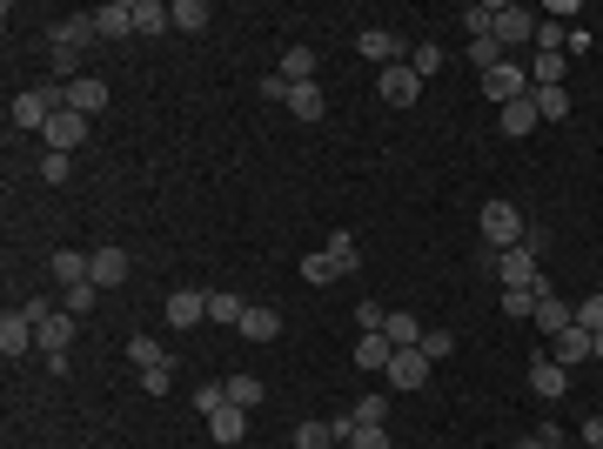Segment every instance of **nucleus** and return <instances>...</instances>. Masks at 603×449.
<instances>
[{
  "mask_svg": "<svg viewBox=\"0 0 603 449\" xmlns=\"http://www.w3.org/2000/svg\"><path fill=\"white\" fill-rule=\"evenodd\" d=\"M476 228L490 235V248H496V255H503V248H516L523 235H530V228H523V215H516V202H503V195H496V202H483Z\"/></svg>",
  "mask_w": 603,
  "mask_h": 449,
  "instance_id": "f257e3e1",
  "label": "nucleus"
},
{
  "mask_svg": "<svg viewBox=\"0 0 603 449\" xmlns=\"http://www.w3.org/2000/svg\"><path fill=\"white\" fill-rule=\"evenodd\" d=\"M496 282H503V289H536V282H543V255H536L530 242L503 248V255H496Z\"/></svg>",
  "mask_w": 603,
  "mask_h": 449,
  "instance_id": "f03ea898",
  "label": "nucleus"
},
{
  "mask_svg": "<svg viewBox=\"0 0 603 449\" xmlns=\"http://www.w3.org/2000/svg\"><path fill=\"white\" fill-rule=\"evenodd\" d=\"M376 94L389 101V108H416V101H423V74L409 68V61H396V68L376 74Z\"/></svg>",
  "mask_w": 603,
  "mask_h": 449,
  "instance_id": "7ed1b4c3",
  "label": "nucleus"
},
{
  "mask_svg": "<svg viewBox=\"0 0 603 449\" xmlns=\"http://www.w3.org/2000/svg\"><path fill=\"white\" fill-rule=\"evenodd\" d=\"M483 94H490L496 108H510V101H523V94H530V74L516 68V61H496V68L483 74Z\"/></svg>",
  "mask_w": 603,
  "mask_h": 449,
  "instance_id": "20e7f679",
  "label": "nucleus"
},
{
  "mask_svg": "<svg viewBox=\"0 0 603 449\" xmlns=\"http://www.w3.org/2000/svg\"><path fill=\"white\" fill-rule=\"evenodd\" d=\"M94 34H101V27H94V14H67V21H54V34H47V41H54V54H61V61H74Z\"/></svg>",
  "mask_w": 603,
  "mask_h": 449,
  "instance_id": "39448f33",
  "label": "nucleus"
},
{
  "mask_svg": "<svg viewBox=\"0 0 603 449\" xmlns=\"http://www.w3.org/2000/svg\"><path fill=\"white\" fill-rule=\"evenodd\" d=\"M382 376H389V389H402V396H409V389H423V382H429V356H423V349H396Z\"/></svg>",
  "mask_w": 603,
  "mask_h": 449,
  "instance_id": "423d86ee",
  "label": "nucleus"
},
{
  "mask_svg": "<svg viewBox=\"0 0 603 449\" xmlns=\"http://www.w3.org/2000/svg\"><path fill=\"white\" fill-rule=\"evenodd\" d=\"M41 135H47V148H54V155H74V148L88 141V114L61 108V114H54V121H47V128H41Z\"/></svg>",
  "mask_w": 603,
  "mask_h": 449,
  "instance_id": "0eeeda50",
  "label": "nucleus"
},
{
  "mask_svg": "<svg viewBox=\"0 0 603 449\" xmlns=\"http://www.w3.org/2000/svg\"><path fill=\"white\" fill-rule=\"evenodd\" d=\"M590 349H597V336L590 329H563V336H550V362H563V369H577V362H590Z\"/></svg>",
  "mask_w": 603,
  "mask_h": 449,
  "instance_id": "6e6552de",
  "label": "nucleus"
},
{
  "mask_svg": "<svg viewBox=\"0 0 603 449\" xmlns=\"http://www.w3.org/2000/svg\"><path fill=\"white\" fill-rule=\"evenodd\" d=\"M27 349H41V342H34V322H27V315H0V356L14 362V356H27Z\"/></svg>",
  "mask_w": 603,
  "mask_h": 449,
  "instance_id": "1a4fd4ad",
  "label": "nucleus"
},
{
  "mask_svg": "<svg viewBox=\"0 0 603 449\" xmlns=\"http://www.w3.org/2000/svg\"><path fill=\"white\" fill-rule=\"evenodd\" d=\"M67 108H74V114H101V108H108V81L74 74V81H67Z\"/></svg>",
  "mask_w": 603,
  "mask_h": 449,
  "instance_id": "9d476101",
  "label": "nucleus"
},
{
  "mask_svg": "<svg viewBox=\"0 0 603 449\" xmlns=\"http://www.w3.org/2000/svg\"><path fill=\"white\" fill-rule=\"evenodd\" d=\"M510 41H536L530 7H496V47H510Z\"/></svg>",
  "mask_w": 603,
  "mask_h": 449,
  "instance_id": "9b49d317",
  "label": "nucleus"
},
{
  "mask_svg": "<svg viewBox=\"0 0 603 449\" xmlns=\"http://www.w3.org/2000/svg\"><path fill=\"white\" fill-rule=\"evenodd\" d=\"M563 389H570V369H563V362H530V396H543V403H557Z\"/></svg>",
  "mask_w": 603,
  "mask_h": 449,
  "instance_id": "f8f14e48",
  "label": "nucleus"
},
{
  "mask_svg": "<svg viewBox=\"0 0 603 449\" xmlns=\"http://www.w3.org/2000/svg\"><path fill=\"white\" fill-rule=\"evenodd\" d=\"M570 322H577V309H570L557 289H550V295H536V329H543V336H563Z\"/></svg>",
  "mask_w": 603,
  "mask_h": 449,
  "instance_id": "ddd939ff",
  "label": "nucleus"
},
{
  "mask_svg": "<svg viewBox=\"0 0 603 449\" xmlns=\"http://www.w3.org/2000/svg\"><path fill=\"white\" fill-rule=\"evenodd\" d=\"M168 322H175V329L208 322V295H201V289H175V295H168Z\"/></svg>",
  "mask_w": 603,
  "mask_h": 449,
  "instance_id": "4468645a",
  "label": "nucleus"
},
{
  "mask_svg": "<svg viewBox=\"0 0 603 449\" xmlns=\"http://www.w3.org/2000/svg\"><path fill=\"white\" fill-rule=\"evenodd\" d=\"M94 27H101L108 41H128V34H134V0H108V7H94Z\"/></svg>",
  "mask_w": 603,
  "mask_h": 449,
  "instance_id": "2eb2a0df",
  "label": "nucleus"
},
{
  "mask_svg": "<svg viewBox=\"0 0 603 449\" xmlns=\"http://www.w3.org/2000/svg\"><path fill=\"white\" fill-rule=\"evenodd\" d=\"M34 342H41V356H67V342H74V315H47L41 329H34Z\"/></svg>",
  "mask_w": 603,
  "mask_h": 449,
  "instance_id": "dca6fc26",
  "label": "nucleus"
},
{
  "mask_svg": "<svg viewBox=\"0 0 603 449\" xmlns=\"http://www.w3.org/2000/svg\"><path fill=\"white\" fill-rule=\"evenodd\" d=\"M536 128H543V114H536V94H523V101H510V108H503V135H510V141L536 135Z\"/></svg>",
  "mask_w": 603,
  "mask_h": 449,
  "instance_id": "f3484780",
  "label": "nucleus"
},
{
  "mask_svg": "<svg viewBox=\"0 0 603 449\" xmlns=\"http://www.w3.org/2000/svg\"><path fill=\"white\" fill-rule=\"evenodd\" d=\"M208 436H215L222 449H235V443L248 436V409H235V403H228V409H215V416H208Z\"/></svg>",
  "mask_w": 603,
  "mask_h": 449,
  "instance_id": "a211bd4d",
  "label": "nucleus"
},
{
  "mask_svg": "<svg viewBox=\"0 0 603 449\" xmlns=\"http://www.w3.org/2000/svg\"><path fill=\"white\" fill-rule=\"evenodd\" d=\"M54 275H61V289H81V282H94V255L61 248V255H54Z\"/></svg>",
  "mask_w": 603,
  "mask_h": 449,
  "instance_id": "6ab92c4d",
  "label": "nucleus"
},
{
  "mask_svg": "<svg viewBox=\"0 0 603 449\" xmlns=\"http://www.w3.org/2000/svg\"><path fill=\"white\" fill-rule=\"evenodd\" d=\"M289 114H295V121H322V114H329V101H322V88H315V81H295V88H289Z\"/></svg>",
  "mask_w": 603,
  "mask_h": 449,
  "instance_id": "aec40b11",
  "label": "nucleus"
},
{
  "mask_svg": "<svg viewBox=\"0 0 603 449\" xmlns=\"http://www.w3.org/2000/svg\"><path fill=\"white\" fill-rule=\"evenodd\" d=\"M242 315H248V302L235 289H215L208 295V322H222V329H242Z\"/></svg>",
  "mask_w": 603,
  "mask_h": 449,
  "instance_id": "412c9836",
  "label": "nucleus"
},
{
  "mask_svg": "<svg viewBox=\"0 0 603 449\" xmlns=\"http://www.w3.org/2000/svg\"><path fill=\"white\" fill-rule=\"evenodd\" d=\"M389 356H396V342L382 336V329L376 336H356V369H389Z\"/></svg>",
  "mask_w": 603,
  "mask_h": 449,
  "instance_id": "4be33fe9",
  "label": "nucleus"
},
{
  "mask_svg": "<svg viewBox=\"0 0 603 449\" xmlns=\"http://www.w3.org/2000/svg\"><path fill=\"white\" fill-rule=\"evenodd\" d=\"M382 336L396 342V349H416V342H423V322H416L409 309H389V322H382Z\"/></svg>",
  "mask_w": 603,
  "mask_h": 449,
  "instance_id": "5701e85b",
  "label": "nucleus"
},
{
  "mask_svg": "<svg viewBox=\"0 0 603 449\" xmlns=\"http://www.w3.org/2000/svg\"><path fill=\"white\" fill-rule=\"evenodd\" d=\"M168 21H175V34H201L215 14H208V0H175V7H168Z\"/></svg>",
  "mask_w": 603,
  "mask_h": 449,
  "instance_id": "b1692460",
  "label": "nucleus"
},
{
  "mask_svg": "<svg viewBox=\"0 0 603 449\" xmlns=\"http://www.w3.org/2000/svg\"><path fill=\"white\" fill-rule=\"evenodd\" d=\"M282 336V315L275 309H248L242 315V342H275Z\"/></svg>",
  "mask_w": 603,
  "mask_h": 449,
  "instance_id": "393cba45",
  "label": "nucleus"
},
{
  "mask_svg": "<svg viewBox=\"0 0 603 449\" xmlns=\"http://www.w3.org/2000/svg\"><path fill=\"white\" fill-rule=\"evenodd\" d=\"M128 275V255L121 248H94V289H114Z\"/></svg>",
  "mask_w": 603,
  "mask_h": 449,
  "instance_id": "a878e982",
  "label": "nucleus"
},
{
  "mask_svg": "<svg viewBox=\"0 0 603 449\" xmlns=\"http://www.w3.org/2000/svg\"><path fill=\"white\" fill-rule=\"evenodd\" d=\"M335 262V275H356L362 269V248H356V235H329V248H322Z\"/></svg>",
  "mask_w": 603,
  "mask_h": 449,
  "instance_id": "bb28decb",
  "label": "nucleus"
},
{
  "mask_svg": "<svg viewBox=\"0 0 603 449\" xmlns=\"http://www.w3.org/2000/svg\"><path fill=\"white\" fill-rule=\"evenodd\" d=\"M536 94V114H543V128L550 121H570V88H530Z\"/></svg>",
  "mask_w": 603,
  "mask_h": 449,
  "instance_id": "cd10ccee",
  "label": "nucleus"
},
{
  "mask_svg": "<svg viewBox=\"0 0 603 449\" xmlns=\"http://www.w3.org/2000/svg\"><path fill=\"white\" fill-rule=\"evenodd\" d=\"M275 74H282L289 88H295V81H315V47H289V54H282V68H275Z\"/></svg>",
  "mask_w": 603,
  "mask_h": 449,
  "instance_id": "c85d7f7f",
  "label": "nucleus"
},
{
  "mask_svg": "<svg viewBox=\"0 0 603 449\" xmlns=\"http://www.w3.org/2000/svg\"><path fill=\"white\" fill-rule=\"evenodd\" d=\"M168 7H161V0H134V34H168Z\"/></svg>",
  "mask_w": 603,
  "mask_h": 449,
  "instance_id": "c756f323",
  "label": "nucleus"
},
{
  "mask_svg": "<svg viewBox=\"0 0 603 449\" xmlns=\"http://www.w3.org/2000/svg\"><path fill=\"white\" fill-rule=\"evenodd\" d=\"M356 47L369 54V61H382V68H396V34H389V27H369Z\"/></svg>",
  "mask_w": 603,
  "mask_h": 449,
  "instance_id": "7c9ffc66",
  "label": "nucleus"
},
{
  "mask_svg": "<svg viewBox=\"0 0 603 449\" xmlns=\"http://www.w3.org/2000/svg\"><path fill=\"white\" fill-rule=\"evenodd\" d=\"M289 443H295V449H342L329 423H295V436H289Z\"/></svg>",
  "mask_w": 603,
  "mask_h": 449,
  "instance_id": "2f4dec72",
  "label": "nucleus"
},
{
  "mask_svg": "<svg viewBox=\"0 0 603 449\" xmlns=\"http://www.w3.org/2000/svg\"><path fill=\"white\" fill-rule=\"evenodd\" d=\"M222 389H228V403H235V409H255V403H262V376H228Z\"/></svg>",
  "mask_w": 603,
  "mask_h": 449,
  "instance_id": "473e14b6",
  "label": "nucleus"
},
{
  "mask_svg": "<svg viewBox=\"0 0 603 449\" xmlns=\"http://www.w3.org/2000/svg\"><path fill=\"white\" fill-rule=\"evenodd\" d=\"M530 88H563V54H536Z\"/></svg>",
  "mask_w": 603,
  "mask_h": 449,
  "instance_id": "72a5a7b5",
  "label": "nucleus"
},
{
  "mask_svg": "<svg viewBox=\"0 0 603 449\" xmlns=\"http://www.w3.org/2000/svg\"><path fill=\"white\" fill-rule=\"evenodd\" d=\"M570 47V27L563 21H536V54H563Z\"/></svg>",
  "mask_w": 603,
  "mask_h": 449,
  "instance_id": "f704fd0d",
  "label": "nucleus"
},
{
  "mask_svg": "<svg viewBox=\"0 0 603 449\" xmlns=\"http://www.w3.org/2000/svg\"><path fill=\"white\" fill-rule=\"evenodd\" d=\"M128 356H134V369H155V362H168V349L155 336H128Z\"/></svg>",
  "mask_w": 603,
  "mask_h": 449,
  "instance_id": "c9c22d12",
  "label": "nucleus"
},
{
  "mask_svg": "<svg viewBox=\"0 0 603 449\" xmlns=\"http://www.w3.org/2000/svg\"><path fill=\"white\" fill-rule=\"evenodd\" d=\"M416 349H423L429 362H449V356H456V336H449V329H423V342H416Z\"/></svg>",
  "mask_w": 603,
  "mask_h": 449,
  "instance_id": "e433bc0d",
  "label": "nucleus"
},
{
  "mask_svg": "<svg viewBox=\"0 0 603 449\" xmlns=\"http://www.w3.org/2000/svg\"><path fill=\"white\" fill-rule=\"evenodd\" d=\"M382 322H389V309H382L376 295H362V302H356V329H362V336H376Z\"/></svg>",
  "mask_w": 603,
  "mask_h": 449,
  "instance_id": "4c0bfd02",
  "label": "nucleus"
},
{
  "mask_svg": "<svg viewBox=\"0 0 603 449\" xmlns=\"http://www.w3.org/2000/svg\"><path fill=\"white\" fill-rule=\"evenodd\" d=\"M570 309H577V329L603 336V295H583V302H570Z\"/></svg>",
  "mask_w": 603,
  "mask_h": 449,
  "instance_id": "58836bf2",
  "label": "nucleus"
},
{
  "mask_svg": "<svg viewBox=\"0 0 603 449\" xmlns=\"http://www.w3.org/2000/svg\"><path fill=\"white\" fill-rule=\"evenodd\" d=\"M141 389H148V396H168V389H175V362H155V369H141Z\"/></svg>",
  "mask_w": 603,
  "mask_h": 449,
  "instance_id": "ea45409f",
  "label": "nucleus"
},
{
  "mask_svg": "<svg viewBox=\"0 0 603 449\" xmlns=\"http://www.w3.org/2000/svg\"><path fill=\"white\" fill-rule=\"evenodd\" d=\"M349 449H389V429L382 423H356L349 429Z\"/></svg>",
  "mask_w": 603,
  "mask_h": 449,
  "instance_id": "a19ab883",
  "label": "nucleus"
},
{
  "mask_svg": "<svg viewBox=\"0 0 603 449\" xmlns=\"http://www.w3.org/2000/svg\"><path fill=\"white\" fill-rule=\"evenodd\" d=\"M503 315H510V322L536 315V289H503Z\"/></svg>",
  "mask_w": 603,
  "mask_h": 449,
  "instance_id": "79ce46f5",
  "label": "nucleus"
},
{
  "mask_svg": "<svg viewBox=\"0 0 603 449\" xmlns=\"http://www.w3.org/2000/svg\"><path fill=\"white\" fill-rule=\"evenodd\" d=\"M496 61H503V47H496V41H469V68H476V74H490Z\"/></svg>",
  "mask_w": 603,
  "mask_h": 449,
  "instance_id": "37998d69",
  "label": "nucleus"
},
{
  "mask_svg": "<svg viewBox=\"0 0 603 449\" xmlns=\"http://www.w3.org/2000/svg\"><path fill=\"white\" fill-rule=\"evenodd\" d=\"M195 409H201V416L228 409V389H222V382H201V389H195Z\"/></svg>",
  "mask_w": 603,
  "mask_h": 449,
  "instance_id": "c03bdc74",
  "label": "nucleus"
},
{
  "mask_svg": "<svg viewBox=\"0 0 603 449\" xmlns=\"http://www.w3.org/2000/svg\"><path fill=\"white\" fill-rule=\"evenodd\" d=\"M349 416H356V423H389V396H362Z\"/></svg>",
  "mask_w": 603,
  "mask_h": 449,
  "instance_id": "a18cd8bd",
  "label": "nucleus"
},
{
  "mask_svg": "<svg viewBox=\"0 0 603 449\" xmlns=\"http://www.w3.org/2000/svg\"><path fill=\"white\" fill-rule=\"evenodd\" d=\"M409 68H416V74H436V68H443V47H436V41H423L416 54H409Z\"/></svg>",
  "mask_w": 603,
  "mask_h": 449,
  "instance_id": "49530a36",
  "label": "nucleus"
},
{
  "mask_svg": "<svg viewBox=\"0 0 603 449\" xmlns=\"http://www.w3.org/2000/svg\"><path fill=\"white\" fill-rule=\"evenodd\" d=\"M41 181H54V188H67V155H54V148H47V155H41Z\"/></svg>",
  "mask_w": 603,
  "mask_h": 449,
  "instance_id": "de8ad7c7",
  "label": "nucleus"
},
{
  "mask_svg": "<svg viewBox=\"0 0 603 449\" xmlns=\"http://www.w3.org/2000/svg\"><path fill=\"white\" fill-rule=\"evenodd\" d=\"M302 282H335V262L329 255H309V262H302Z\"/></svg>",
  "mask_w": 603,
  "mask_h": 449,
  "instance_id": "09e8293b",
  "label": "nucleus"
},
{
  "mask_svg": "<svg viewBox=\"0 0 603 449\" xmlns=\"http://www.w3.org/2000/svg\"><path fill=\"white\" fill-rule=\"evenodd\" d=\"M94 295H101L94 282H81V289H67V315H88V309H94Z\"/></svg>",
  "mask_w": 603,
  "mask_h": 449,
  "instance_id": "8fccbe9b",
  "label": "nucleus"
},
{
  "mask_svg": "<svg viewBox=\"0 0 603 449\" xmlns=\"http://www.w3.org/2000/svg\"><path fill=\"white\" fill-rule=\"evenodd\" d=\"M21 315H27V322H34V329H41L47 315H54V302H47V295H34V302H27V309H21Z\"/></svg>",
  "mask_w": 603,
  "mask_h": 449,
  "instance_id": "3c124183",
  "label": "nucleus"
},
{
  "mask_svg": "<svg viewBox=\"0 0 603 449\" xmlns=\"http://www.w3.org/2000/svg\"><path fill=\"white\" fill-rule=\"evenodd\" d=\"M583 449H603V416H590V423H583Z\"/></svg>",
  "mask_w": 603,
  "mask_h": 449,
  "instance_id": "603ef678",
  "label": "nucleus"
},
{
  "mask_svg": "<svg viewBox=\"0 0 603 449\" xmlns=\"http://www.w3.org/2000/svg\"><path fill=\"white\" fill-rule=\"evenodd\" d=\"M510 449H550V443H543V436H523V443H510Z\"/></svg>",
  "mask_w": 603,
  "mask_h": 449,
  "instance_id": "864d4df0",
  "label": "nucleus"
},
{
  "mask_svg": "<svg viewBox=\"0 0 603 449\" xmlns=\"http://www.w3.org/2000/svg\"><path fill=\"white\" fill-rule=\"evenodd\" d=\"M543 443H550V449H577V443H563V436H543Z\"/></svg>",
  "mask_w": 603,
  "mask_h": 449,
  "instance_id": "5fc2aeb1",
  "label": "nucleus"
},
{
  "mask_svg": "<svg viewBox=\"0 0 603 449\" xmlns=\"http://www.w3.org/2000/svg\"><path fill=\"white\" fill-rule=\"evenodd\" d=\"M590 356H597V362H603V336H597V349H590Z\"/></svg>",
  "mask_w": 603,
  "mask_h": 449,
  "instance_id": "6e6d98bb",
  "label": "nucleus"
}]
</instances>
